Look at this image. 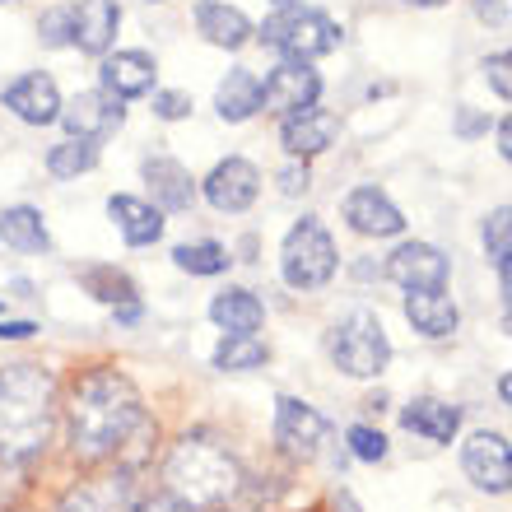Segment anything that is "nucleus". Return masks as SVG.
Returning a JSON list of instances; mask_svg holds the SVG:
<instances>
[{
  "mask_svg": "<svg viewBox=\"0 0 512 512\" xmlns=\"http://www.w3.org/2000/svg\"><path fill=\"white\" fill-rule=\"evenodd\" d=\"M503 298H508V308H512V256L503 261Z\"/></svg>",
  "mask_w": 512,
  "mask_h": 512,
  "instance_id": "obj_43",
  "label": "nucleus"
},
{
  "mask_svg": "<svg viewBox=\"0 0 512 512\" xmlns=\"http://www.w3.org/2000/svg\"><path fill=\"white\" fill-rule=\"evenodd\" d=\"M270 359V350L256 336H224L215 350V368L224 373H247V368H261Z\"/></svg>",
  "mask_w": 512,
  "mask_h": 512,
  "instance_id": "obj_28",
  "label": "nucleus"
},
{
  "mask_svg": "<svg viewBox=\"0 0 512 512\" xmlns=\"http://www.w3.org/2000/svg\"><path fill=\"white\" fill-rule=\"evenodd\" d=\"M275 5H280V10H294V5H303V0H275Z\"/></svg>",
  "mask_w": 512,
  "mask_h": 512,
  "instance_id": "obj_46",
  "label": "nucleus"
},
{
  "mask_svg": "<svg viewBox=\"0 0 512 512\" xmlns=\"http://www.w3.org/2000/svg\"><path fill=\"white\" fill-rule=\"evenodd\" d=\"M345 219H350L354 233H364V238H396L405 229L401 210L382 196L378 187H359L345 196Z\"/></svg>",
  "mask_w": 512,
  "mask_h": 512,
  "instance_id": "obj_16",
  "label": "nucleus"
},
{
  "mask_svg": "<svg viewBox=\"0 0 512 512\" xmlns=\"http://www.w3.org/2000/svg\"><path fill=\"white\" fill-rule=\"evenodd\" d=\"M0 238L14 247V252H47L52 238H47V224L33 205H10L5 215H0Z\"/></svg>",
  "mask_w": 512,
  "mask_h": 512,
  "instance_id": "obj_26",
  "label": "nucleus"
},
{
  "mask_svg": "<svg viewBox=\"0 0 512 512\" xmlns=\"http://www.w3.org/2000/svg\"><path fill=\"white\" fill-rule=\"evenodd\" d=\"M196 28L205 33V42H215L224 52H238L247 38H252V24H247L243 10H233L224 0H201L196 5Z\"/></svg>",
  "mask_w": 512,
  "mask_h": 512,
  "instance_id": "obj_19",
  "label": "nucleus"
},
{
  "mask_svg": "<svg viewBox=\"0 0 512 512\" xmlns=\"http://www.w3.org/2000/svg\"><path fill=\"white\" fill-rule=\"evenodd\" d=\"M485 252L494 256L499 266L512 256V205H499V210L485 215Z\"/></svg>",
  "mask_w": 512,
  "mask_h": 512,
  "instance_id": "obj_30",
  "label": "nucleus"
},
{
  "mask_svg": "<svg viewBox=\"0 0 512 512\" xmlns=\"http://www.w3.org/2000/svg\"><path fill=\"white\" fill-rule=\"evenodd\" d=\"M191 112V98L177 94V89H159L154 94V117H163V122H182Z\"/></svg>",
  "mask_w": 512,
  "mask_h": 512,
  "instance_id": "obj_36",
  "label": "nucleus"
},
{
  "mask_svg": "<svg viewBox=\"0 0 512 512\" xmlns=\"http://www.w3.org/2000/svg\"><path fill=\"white\" fill-rule=\"evenodd\" d=\"M38 331L33 322H0V340H28Z\"/></svg>",
  "mask_w": 512,
  "mask_h": 512,
  "instance_id": "obj_41",
  "label": "nucleus"
},
{
  "mask_svg": "<svg viewBox=\"0 0 512 512\" xmlns=\"http://www.w3.org/2000/svg\"><path fill=\"white\" fill-rule=\"evenodd\" d=\"M461 135H480V131H489V122L480 117V112H471V108H461Z\"/></svg>",
  "mask_w": 512,
  "mask_h": 512,
  "instance_id": "obj_40",
  "label": "nucleus"
},
{
  "mask_svg": "<svg viewBox=\"0 0 512 512\" xmlns=\"http://www.w3.org/2000/svg\"><path fill=\"white\" fill-rule=\"evenodd\" d=\"M108 215H112V224L122 229V238L131 247H149V243H159L163 238L159 205H145V201H135V196H112Z\"/></svg>",
  "mask_w": 512,
  "mask_h": 512,
  "instance_id": "obj_22",
  "label": "nucleus"
},
{
  "mask_svg": "<svg viewBox=\"0 0 512 512\" xmlns=\"http://www.w3.org/2000/svg\"><path fill=\"white\" fill-rule=\"evenodd\" d=\"M56 429V382L42 364L0 368V461H33Z\"/></svg>",
  "mask_w": 512,
  "mask_h": 512,
  "instance_id": "obj_2",
  "label": "nucleus"
},
{
  "mask_svg": "<svg viewBox=\"0 0 512 512\" xmlns=\"http://www.w3.org/2000/svg\"><path fill=\"white\" fill-rule=\"evenodd\" d=\"M331 359L350 378H378L391 359V340L373 312H350L331 331Z\"/></svg>",
  "mask_w": 512,
  "mask_h": 512,
  "instance_id": "obj_5",
  "label": "nucleus"
},
{
  "mask_svg": "<svg viewBox=\"0 0 512 512\" xmlns=\"http://www.w3.org/2000/svg\"><path fill=\"white\" fill-rule=\"evenodd\" d=\"M61 122H66L70 140L98 145V140H108L112 131H122L126 108H122V98H112L108 89H89V94H80L75 103H61Z\"/></svg>",
  "mask_w": 512,
  "mask_h": 512,
  "instance_id": "obj_8",
  "label": "nucleus"
},
{
  "mask_svg": "<svg viewBox=\"0 0 512 512\" xmlns=\"http://www.w3.org/2000/svg\"><path fill=\"white\" fill-rule=\"evenodd\" d=\"M145 182L154 191V205H163V210H191V201H196V182L177 159H163V154L145 159Z\"/></svg>",
  "mask_w": 512,
  "mask_h": 512,
  "instance_id": "obj_20",
  "label": "nucleus"
},
{
  "mask_svg": "<svg viewBox=\"0 0 512 512\" xmlns=\"http://www.w3.org/2000/svg\"><path fill=\"white\" fill-rule=\"evenodd\" d=\"M135 512H191V508L177 503L173 494H159V499H149V503H135Z\"/></svg>",
  "mask_w": 512,
  "mask_h": 512,
  "instance_id": "obj_39",
  "label": "nucleus"
},
{
  "mask_svg": "<svg viewBox=\"0 0 512 512\" xmlns=\"http://www.w3.org/2000/svg\"><path fill=\"white\" fill-rule=\"evenodd\" d=\"M401 424L410 433H419V438H429V443H452L461 429V410L447 401H433V396H424V401H410L401 410Z\"/></svg>",
  "mask_w": 512,
  "mask_h": 512,
  "instance_id": "obj_23",
  "label": "nucleus"
},
{
  "mask_svg": "<svg viewBox=\"0 0 512 512\" xmlns=\"http://www.w3.org/2000/svg\"><path fill=\"white\" fill-rule=\"evenodd\" d=\"M210 317L224 336H256L261 322H266V308H261V298L247 294V289H224V294L210 303Z\"/></svg>",
  "mask_w": 512,
  "mask_h": 512,
  "instance_id": "obj_24",
  "label": "nucleus"
},
{
  "mask_svg": "<svg viewBox=\"0 0 512 512\" xmlns=\"http://www.w3.org/2000/svg\"><path fill=\"white\" fill-rule=\"evenodd\" d=\"M475 14H480L485 24H508V5H503V0H475Z\"/></svg>",
  "mask_w": 512,
  "mask_h": 512,
  "instance_id": "obj_38",
  "label": "nucleus"
},
{
  "mask_svg": "<svg viewBox=\"0 0 512 512\" xmlns=\"http://www.w3.org/2000/svg\"><path fill=\"white\" fill-rule=\"evenodd\" d=\"M66 419H70V452L80 461H103L126 447L135 424L145 419V405H140V391H135V382L126 373L89 368L70 387Z\"/></svg>",
  "mask_w": 512,
  "mask_h": 512,
  "instance_id": "obj_1",
  "label": "nucleus"
},
{
  "mask_svg": "<svg viewBox=\"0 0 512 512\" xmlns=\"http://www.w3.org/2000/svg\"><path fill=\"white\" fill-rule=\"evenodd\" d=\"M410 5H419V10H433V5H447V0H410Z\"/></svg>",
  "mask_w": 512,
  "mask_h": 512,
  "instance_id": "obj_45",
  "label": "nucleus"
},
{
  "mask_svg": "<svg viewBox=\"0 0 512 512\" xmlns=\"http://www.w3.org/2000/svg\"><path fill=\"white\" fill-rule=\"evenodd\" d=\"M163 480H168V494L177 503H187L196 512V508H224L243 485V471H238L233 452L219 438L187 433L163 461Z\"/></svg>",
  "mask_w": 512,
  "mask_h": 512,
  "instance_id": "obj_3",
  "label": "nucleus"
},
{
  "mask_svg": "<svg viewBox=\"0 0 512 512\" xmlns=\"http://www.w3.org/2000/svg\"><path fill=\"white\" fill-rule=\"evenodd\" d=\"M0 5H5V0H0Z\"/></svg>",
  "mask_w": 512,
  "mask_h": 512,
  "instance_id": "obj_48",
  "label": "nucleus"
},
{
  "mask_svg": "<svg viewBox=\"0 0 512 512\" xmlns=\"http://www.w3.org/2000/svg\"><path fill=\"white\" fill-rule=\"evenodd\" d=\"M256 191H261V173L247 159H224L215 163V173L205 177V201L224 210V215H243L256 201Z\"/></svg>",
  "mask_w": 512,
  "mask_h": 512,
  "instance_id": "obj_11",
  "label": "nucleus"
},
{
  "mask_svg": "<svg viewBox=\"0 0 512 512\" xmlns=\"http://www.w3.org/2000/svg\"><path fill=\"white\" fill-rule=\"evenodd\" d=\"M28 494V461H0V512H14Z\"/></svg>",
  "mask_w": 512,
  "mask_h": 512,
  "instance_id": "obj_32",
  "label": "nucleus"
},
{
  "mask_svg": "<svg viewBox=\"0 0 512 512\" xmlns=\"http://www.w3.org/2000/svg\"><path fill=\"white\" fill-rule=\"evenodd\" d=\"M336 135H340V122L331 117V112H298V117H284V149L294 154V159H312V154H322V149L336 145Z\"/></svg>",
  "mask_w": 512,
  "mask_h": 512,
  "instance_id": "obj_17",
  "label": "nucleus"
},
{
  "mask_svg": "<svg viewBox=\"0 0 512 512\" xmlns=\"http://www.w3.org/2000/svg\"><path fill=\"white\" fill-rule=\"evenodd\" d=\"M177 270H187V275H219V270H229V247L219 243H182L173 252Z\"/></svg>",
  "mask_w": 512,
  "mask_h": 512,
  "instance_id": "obj_29",
  "label": "nucleus"
},
{
  "mask_svg": "<svg viewBox=\"0 0 512 512\" xmlns=\"http://www.w3.org/2000/svg\"><path fill=\"white\" fill-rule=\"evenodd\" d=\"M215 108L224 122H247V117H256V112H261V80H256L252 70H229L215 94Z\"/></svg>",
  "mask_w": 512,
  "mask_h": 512,
  "instance_id": "obj_25",
  "label": "nucleus"
},
{
  "mask_svg": "<svg viewBox=\"0 0 512 512\" xmlns=\"http://www.w3.org/2000/svg\"><path fill=\"white\" fill-rule=\"evenodd\" d=\"M70 19H75V10H70V5L42 14V19H38L42 42H47V47H70Z\"/></svg>",
  "mask_w": 512,
  "mask_h": 512,
  "instance_id": "obj_33",
  "label": "nucleus"
},
{
  "mask_svg": "<svg viewBox=\"0 0 512 512\" xmlns=\"http://www.w3.org/2000/svg\"><path fill=\"white\" fill-rule=\"evenodd\" d=\"M405 317L415 322L419 336H429V340L452 336V331H457V322H461L457 303H452L443 289H424V294H410V298H405Z\"/></svg>",
  "mask_w": 512,
  "mask_h": 512,
  "instance_id": "obj_21",
  "label": "nucleus"
},
{
  "mask_svg": "<svg viewBox=\"0 0 512 512\" xmlns=\"http://www.w3.org/2000/svg\"><path fill=\"white\" fill-rule=\"evenodd\" d=\"M280 270H284V284H294V289H322L336 275V243H331V233L317 219H298L289 229V238H284Z\"/></svg>",
  "mask_w": 512,
  "mask_h": 512,
  "instance_id": "obj_6",
  "label": "nucleus"
},
{
  "mask_svg": "<svg viewBox=\"0 0 512 512\" xmlns=\"http://www.w3.org/2000/svg\"><path fill=\"white\" fill-rule=\"evenodd\" d=\"M485 80L494 84V94L512 98V52H494V56H485Z\"/></svg>",
  "mask_w": 512,
  "mask_h": 512,
  "instance_id": "obj_35",
  "label": "nucleus"
},
{
  "mask_svg": "<svg viewBox=\"0 0 512 512\" xmlns=\"http://www.w3.org/2000/svg\"><path fill=\"white\" fill-rule=\"evenodd\" d=\"M461 466L471 475V485L485 489V494L512 489V447L503 443L499 433H475L466 443V452H461Z\"/></svg>",
  "mask_w": 512,
  "mask_h": 512,
  "instance_id": "obj_10",
  "label": "nucleus"
},
{
  "mask_svg": "<svg viewBox=\"0 0 512 512\" xmlns=\"http://www.w3.org/2000/svg\"><path fill=\"white\" fill-rule=\"evenodd\" d=\"M350 452L359 461H382L387 457V438L378 429H368V424H354L350 429Z\"/></svg>",
  "mask_w": 512,
  "mask_h": 512,
  "instance_id": "obj_34",
  "label": "nucleus"
},
{
  "mask_svg": "<svg viewBox=\"0 0 512 512\" xmlns=\"http://www.w3.org/2000/svg\"><path fill=\"white\" fill-rule=\"evenodd\" d=\"M56 512H135L131 475H98L84 485L66 489V499Z\"/></svg>",
  "mask_w": 512,
  "mask_h": 512,
  "instance_id": "obj_15",
  "label": "nucleus"
},
{
  "mask_svg": "<svg viewBox=\"0 0 512 512\" xmlns=\"http://www.w3.org/2000/svg\"><path fill=\"white\" fill-rule=\"evenodd\" d=\"M98 163V145H89V140H61V145H52V154H47V173L56 177V182H70V177L89 173Z\"/></svg>",
  "mask_w": 512,
  "mask_h": 512,
  "instance_id": "obj_27",
  "label": "nucleus"
},
{
  "mask_svg": "<svg viewBox=\"0 0 512 512\" xmlns=\"http://www.w3.org/2000/svg\"><path fill=\"white\" fill-rule=\"evenodd\" d=\"M75 19H70V47H80L89 56H103L117 38V28H122V10H117V0H80V5H70Z\"/></svg>",
  "mask_w": 512,
  "mask_h": 512,
  "instance_id": "obj_13",
  "label": "nucleus"
},
{
  "mask_svg": "<svg viewBox=\"0 0 512 512\" xmlns=\"http://www.w3.org/2000/svg\"><path fill=\"white\" fill-rule=\"evenodd\" d=\"M103 89H108L112 98H140L154 89V75H159V66H154V56L145 52H117L103 61Z\"/></svg>",
  "mask_w": 512,
  "mask_h": 512,
  "instance_id": "obj_18",
  "label": "nucleus"
},
{
  "mask_svg": "<svg viewBox=\"0 0 512 512\" xmlns=\"http://www.w3.org/2000/svg\"><path fill=\"white\" fill-rule=\"evenodd\" d=\"M503 331H508V336H512V317H508V322H503Z\"/></svg>",
  "mask_w": 512,
  "mask_h": 512,
  "instance_id": "obj_47",
  "label": "nucleus"
},
{
  "mask_svg": "<svg viewBox=\"0 0 512 512\" xmlns=\"http://www.w3.org/2000/svg\"><path fill=\"white\" fill-rule=\"evenodd\" d=\"M317 94H322L317 70H308V61H284V66H275L270 80L261 84V108L280 112V117H298V112L317 108Z\"/></svg>",
  "mask_w": 512,
  "mask_h": 512,
  "instance_id": "obj_7",
  "label": "nucleus"
},
{
  "mask_svg": "<svg viewBox=\"0 0 512 512\" xmlns=\"http://www.w3.org/2000/svg\"><path fill=\"white\" fill-rule=\"evenodd\" d=\"M308 182H312L308 168H298V163H289V168L280 173V191H284V196H298V191H308Z\"/></svg>",
  "mask_w": 512,
  "mask_h": 512,
  "instance_id": "obj_37",
  "label": "nucleus"
},
{
  "mask_svg": "<svg viewBox=\"0 0 512 512\" xmlns=\"http://www.w3.org/2000/svg\"><path fill=\"white\" fill-rule=\"evenodd\" d=\"M499 149H503V159L512 163V117H503V126H499Z\"/></svg>",
  "mask_w": 512,
  "mask_h": 512,
  "instance_id": "obj_42",
  "label": "nucleus"
},
{
  "mask_svg": "<svg viewBox=\"0 0 512 512\" xmlns=\"http://www.w3.org/2000/svg\"><path fill=\"white\" fill-rule=\"evenodd\" d=\"M261 42L275 47V52H284L289 61H317V56L340 47V28H336V19L294 5V10H275L266 24H261Z\"/></svg>",
  "mask_w": 512,
  "mask_h": 512,
  "instance_id": "obj_4",
  "label": "nucleus"
},
{
  "mask_svg": "<svg viewBox=\"0 0 512 512\" xmlns=\"http://www.w3.org/2000/svg\"><path fill=\"white\" fill-rule=\"evenodd\" d=\"M499 396L512 405V373H503V382H499Z\"/></svg>",
  "mask_w": 512,
  "mask_h": 512,
  "instance_id": "obj_44",
  "label": "nucleus"
},
{
  "mask_svg": "<svg viewBox=\"0 0 512 512\" xmlns=\"http://www.w3.org/2000/svg\"><path fill=\"white\" fill-rule=\"evenodd\" d=\"M387 275L410 294H424V289H443L447 284V256L429 243H405L391 252Z\"/></svg>",
  "mask_w": 512,
  "mask_h": 512,
  "instance_id": "obj_12",
  "label": "nucleus"
},
{
  "mask_svg": "<svg viewBox=\"0 0 512 512\" xmlns=\"http://www.w3.org/2000/svg\"><path fill=\"white\" fill-rule=\"evenodd\" d=\"M84 284L94 289V298H103V303H131L135 298V289H131V280L126 275H117V270H103V266H94V270H84Z\"/></svg>",
  "mask_w": 512,
  "mask_h": 512,
  "instance_id": "obj_31",
  "label": "nucleus"
},
{
  "mask_svg": "<svg viewBox=\"0 0 512 512\" xmlns=\"http://www.w3.org/2000/svg\"><path fill=\"white\" fill-rule=\"evenodd\" d=\"M322 438H326V419L312 410V405L294 401V396H284L275 405V443H280L284 457L294 461H312L322 452Z\"/></svg>",
  "mask_w": 512,
  "mask_h": 512,
  "instance_id": "obj_9",
  "label": "nucleus"
},
{
  "mask_svg": "<svg viewBox=\"0 0 512 512\" xmlns=\"http://www.w3.org/2000/svg\"><path fill=\"white\" fill-rule=\"evenodd\" d=\"M5 108L28 126H47L61 117V94H56L52 75L33 70V75H24V80H14L10 89H5Z\"/></svg>",
  "mask_w": 512,
  "mask_h": 512,
  "instance_id": "obj_14",
  "label": "nucleus"
}]
</instances>
